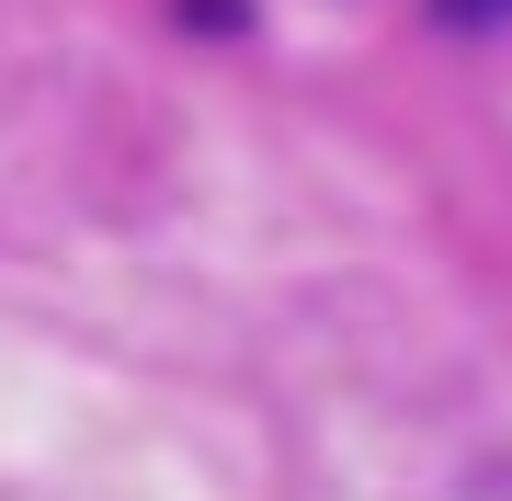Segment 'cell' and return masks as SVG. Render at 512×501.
Masks as SVG:
<instances>
[{"label": "cell", "mask_w": 512, "mask_h": 501, "mask_svg": "<svg viewBox=\"0 0 512 501\" xmlns=\"http://www.w3.org/2000/svg\"><path fill=\"white\" fill-rule=\"evenodd\" d=\"M512 12V0H456V23H501Z\"/></svg>", "instance_id": "1"}]
</instances>
